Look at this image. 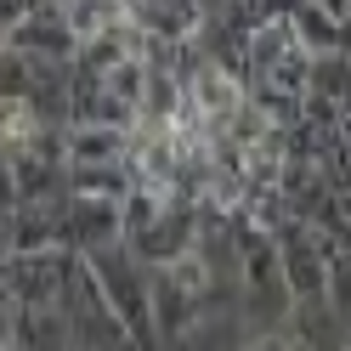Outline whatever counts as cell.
<instances>
[{
    "label": "cell",
    "mask_w": 351,
    "mask_h": 351,
    "mask_svg": "<svg viewBox=\"0 0 351 351\" xmlns=\"http://www.w3.org/2000/svg\"><path fill=\"white\" fill-rule=\"evenodd\" d=\"M312 6H317V12H323V17H335V23H340V17H346V12H351V0H312Z\"/></svg>",
    "instance_id": "6da1fadb"
}]
</instances>
